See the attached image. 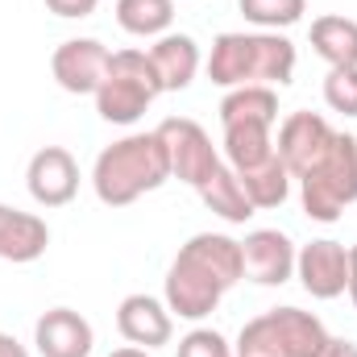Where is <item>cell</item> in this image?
I'll return each instance as SVG.
<instances>
[{
    "label": "cell",
    "mask_w": 357,
    "mask_h": 357,
    "mask_svg": "<svg viewBox=\"0 0 357 357\" xmlns=\"http://www.w3.org/2000/svg\"><path fill=\"white\" fill-rule=\"evenodd\" d=\"M245 278L241 241L225 233H195L187 245H178L175 262L167 270L162 303L178 320H204L220 307L225 291Z\"/></svg>",
    "instance_id": "6da1fadb"
},
{
    "label": "cell",
    "mask_w": 357,
    "mask_h": 357,
    "mask_svg": "<svg viewBox=\"0 0 357 357\" xmlns=\"http://www.w3.org/2000/svg\"><path fill=\"white\" fill-rule=\"evenodd\" d=\"M167 178H171V162L158 133H129L104 146L91 167V187L108 208H125L146 191H158Z\"/></svg>",
    "instance_id": "7a4b0ae2"
},
{
    "label": "cell",
    "mask_w": 357,
    "mask_h": 357,
    "mask_svg": "<svg viewBox=\"0 0 357 357\" xmlns=\"http://www.w3.org/2000/svg\"><path fill=\"white\" fill-rule=\"evenodd\" d=\"M295 75V42L282 33H220L208 54V79L216 88H245V84H266L282 88Z\"/></svg>",
    "instance_id": "3957f363"
},
{
    "label": "cell",
    "mask_w": 357,
    "mask_h": 357,
    "mask_svg": "<svg viewBox=\"0 0 357 357\" xmlns=\"http://www.w3.org/2000/svg\"><path fill=\"white\" fill-rule=\"evenodd\" d=\"M328 345V328L320 316L303 307H270L254 316L241 337H237V357H320Z\"/></svg>",
    "instance_id": "277c9868"
},
{
    "label": "cell",
    "mask_w": 357,
    "mask_h": 357,
    "mask_svg": "<svg viewBox=\"0 0 357 357\" xmlns=\"http://www.w3.org/2000/svg\"><path fill=\"white\" fill-rule=\"evenodd\" d=\"M162 96L158 71L146 50H116L108 59L104 84L96 88V112L108 125H133L146 116V108Z\"/></svg>",
    "instance_id": "5b68a950"
},
{
    "label": "cell",
    "mask_w": 357,
    "mask_h": 357,
    "mask_svg": "<svg viewBox=\"0 0 357 357\" xmlns=\"http://www.w3.org/2000/svg\"><path fill=\"white\" fill-rule=\"evenodd\" d=\"M299 199H303V212L320 225L341 220V212L357 204V137L349 133L333 137L328 154L307 175H299Z\"/></svg>",
    "instance_id": "8992f818"
},
{
    "label": "cell",
    "mask_w": 357,
    "mask_h": 357,
    "mask_svg": "<svg viewBox=\"0 0 357 357\" xmlns=\"http://www.w3.org/2000/svg\"><path fill=\"white\" fill-rule=\"evenodd\" d=\"M154 133H158L162 146H167L171 178H178V183H187V187L199 191V187L208 183V175L220 167V154H216V146H212V137H208V129H204L199 121H191V116H171V121H162Z\"/></svg>",
    "instance_id": "52a82bcc"
},
{
    "label": "cell",
    "mask_w": 357,
    "mask_h": 357,
    "mask_svg": "<svg viewBox=\"0 0 357 357\" xmlns=\"http://www.w3.org/2000/svg\"><path fill=\"white\" fill-rule=\"evenodd\" d=\"M333 137H337V129H333L320 112H291V116L278 125L274 154L282 158V167L291 171V178H299L328 154Z\"/></svg>",
    "instance_id": "ba28073f"
},
{
    "label": "cell",
    "mask_w": 357,
    "mask_h": 357,
    "mask_svg": "<svg viewBox=\"0 0 357 357\" xmlns=\"http://www.w3.org/2000/svg\"><path fill=\"white\" fill-rule=\"evenodd\" d=\"M25 187L33 195V204L42 208H63L79 195V162L71 150L63 146H42L33 158H29V171H25Z\"/></svg>",
    "instance_id": "9c48e42d"
},
{
    "label": "cell",
    "mask_w": 357,
    "mask_h": 357,
    "mask_svg": "<svg viewBox=\"0 0 357 357\" xmlns=\"http://www.w3.org/2000/svg\"><path fill=\"white\" fill-rule=\"evenodd\" d=\"M108 59L112 50L96 38H67L54 59H50V71H54V84L71 96H96V88L104 84V71H108Z\"/></svg>",
    "instance_id": "30bf717a"
},
{
    "label": "cell",
    "mask_w": 357,
    "mask_h": 357,
    "mask_svg": "<svg viewBox=\"0 0 357 357\" xmlns=\"http://www.w3.org/2000/svg\"><path fill=\"white\" fill-rule=\"evenodd\" d=\"M295 278L312 299H337L349 287V250L341 241H307L295 254Z\"/></svg>",
    "instance_id": "8fae6325"
},
{
    "label": "cell",
    "mask_w": 357,
    "mask_h": 357,
    "mask_svg": "<svg viewBox=\"0 0 357 357\" xmlns=\"http://www.w3.org/2000/svg\"><path fill=\"white\" fill-rule=\"evenodd\" d=\"M116 333H121L129 345L154 354V349L171 345V337H175V316H171V307H167L162 299H154V295H125L121 307H116Z\"/></svg>",
    "instance_id": "7c38bea8"
},
{
    "label": "cell",
    "mask_w": 357,
    "mask_h": 357,
    "mask_svg": "<svg viewBox=\"0 0 357 357\" xmlns=\"http://www.w3.org/2000/svg\"><path fill=\"white\" fill-rule=\"evenodd\" d=\"M295 241L278 229H254L245 233L241 241V262H245V274L258 282V287H282L291 282L295 274Z\"/></svg>",
    "instance_id": "4fadbf2b"
},
{
    "label": "cell",
    "mask_w": 357,
    "mask_h": 357,
    "mask_svg": "<svg viewBox=\"0 0 357 357\" xmlns=\"http://www.w3.org/2000/svg\"><path fill=\"white\" fill-rule=\"evenodd\" d=\"M33 345L42 357H88L96 345V333H91L88 316H79L75 307H50L33 324Z\"/></svg>",
    "instance_id": "5bb4252c"
},
{
    "label": "cell",
    "mask_w": 357,
    "mask_h": 357,
    "mask_svg": "<svg viewBox=\"0 0 357 357\" xmlns=\"http://www.w3.org/2000/svg\"><path fill=\"white\" fill-rule=\"evenodd\" d=\"M50 245V225L33 212L0 204V262H38Z\"/></svg>",
    "instance_id": "9a60e30c"
},
{
    "label": "cell",
    "mask_w": 357,
    "mask_h": 357,
    "mask_svg": "<svg viewBox=\"0 0 357 357\" xmlns=\"http://www.w3.org/2000/svg\"><path fill=\"white\" fill-rule=\"evenodd\" d=\"M146 54H150V63L158 71L162 91L191 88V79L199 71V42L191 33H162V38H154V46Z\"/></svg>",
    "instance_id": "2e32d148"
},
{
    "label": "cell",
    "mask_w": 357,
    "mask_h": 357,
    "mask_svg": "<svg viewBox=\"0 0 357 357\" xmlns=\"http://www.w3.org/2000/svg\"><path fill=\"white\" fill-rule=\"evenodd\" d=\"M199 199H204V208L208 212H216L220 220H229V225H245L258 208L250 204V195H245V187H241V178H237V171L233 167H216L212 175H208V183L199 187Z\"/></svg>",
    "instance_id": "e0dca14e"
},
{
    "label": "cell",
    "mask_w": 357,
    "mask_h": 357,
    "mask_svg": "<svg viewBox=\"0 0 357 357\" xmlns=\"http://www.w3.org/2000/svg\"><path fill=\"white\" fill-rule=\"evenodd\" d=\"M312 50L328 67H357V21L341 13H324L312 21Z\"/></svg>",
    "instance_id": "ac0fdd59"
},
{
    "label": "cell",
    "mask_w": 357,
    "mask_h": 357,
    "mask_svg": "<svg viewBox=\"0 0 357 357\" xmlns=\"http://www.w3.org/2000/svg\"><path fill=\"white\" fill-rule=\"evenodd\" d=\"M270 129H274V125H258V121L225 125V158H229V167H233L237 175L262 167L270 154H274V137H270Z\"/></svg>",
    "instance_id": "d6986e66"
},
{
    "label": "cell",
    "mask_w": 357,
    "mask_h": 357,
    "mask_svg": "<svg viewBox=\"0 0 357 357\" xmlns=\"http://www.w3.org/2000/svg\"><path fill=\"white\" fill-rule=\"evenodd\" d=\"M241 121L274 125L278 121V91L266 88V84L229 88V96L220 100V125H241Z\"/></svg>",
    "instance_id": "ffe728a7"
},
{
    "label": "cell",
    "mask_w": 357,
    "mask_h": 357,
    "mask_svg": "<svg viewBox=\"0 0 357 357\" xmlns=\"http://www.w3.org/2000/svg\"><path fill=\"white\" fill-rule=\"evenodd\" d=\"M116 25L133 38H162L175 25V0H116Z\"/></svg>",
    "instance_id": "44dd1931"
},
{
    "label": "cell",
    "mask_w": 357,
    "mask_h": 357,
    "mask_svg": "<svg viewBox=\"0 0 357 357\" xmlns=\"http://www.w3.org/2000/svg\"><path fill=\"white\" fill-rule=\"evenodd\" d=\"M237 178H241V187H245L254 208H282L287 195H291V171L282 167L278 154H270L266 162L254 167V171H241Z\"/></svg>",
    "instance_id": "7402d4cb"
},
{
    "label": "cell",
    "mask_w": 357,
    "mask_h": 357,
    "mask_svg": "<svg viewBox=\"0 0 357 357\" xmlns=\"http://www.w3.org/2000/svg\"><path fill=\"white\" fill-rule=\"evenodd\" d=\"M237 8L250 25L278 33V29H291L295 21H303L307 0H237Z\"/></svg>",
    "instance_id": "603a6c76"
},
{
    "label": "cell",
    "mask_w": 357,
    "mask_h": 357,
    "mask_svg": "<svg viewBox=\"0 0 357 357\" xmlns=\"http://www.w3.org/2000/svg\"><path fill=\"white\" fill-rule=\"evenodd\" d=\"M324 104L333 112L357 116V67H333L324 79Z\"/></svg>",
    "instance_id": "cb8c5ba5"
},
{
    "label": "cell",
    "mask_w": 357,
    "mask_h": 357,
    "mask_svg": "<svg viewBox=\"0 0 357 357\" xmlns=\"http://www.w3.org/2000/svg\"><path fill=\"white\" fill-rule=\"evenodd\" d=\"M175 357H237V354H233V345H229L216 328H191V333L178 341Z\"/></svg>",
    "instance_id": "d4e9b609"
},
{
    "label": "cell",
    "mask_w": 357,
    "mask_h": 357,
    "mask_svg": "<svg viewBox=\"0 0 357 357\" xmlns=\"http://www.w3.org/2000/svg\"><path fill=\"white\" fill-rule=\"evenodd\" d=\"M54 17H67V21H79V17H91L100 0H42Z\"/></svg>",
    "instance_id": "484cf974"
},
{
    "label": "cell",
    "mask_w": 357,
    "mask_h": 357,
    "mask_svg": "<svg viewBox=\"0 0 357 357\" xmlns=\"http://www.w3.org/2000/svg\"><path fill=\"white\" fill-rule=\"evenodd\" d=\"M320 357H357V345L354 341H345V337H328V345H324V354Z\"/></svg>",
    "instance_id": "4316f807"
},
{
    "label": "cell",
    "mask_w": 357,
    "mask_h": 357,
    "mask_svg": "<svg viewBox=\"0 0 357 357\" xmlns=\"http://www.w3.org/2000/svg\"><path fill=\"white\" fill-rule=\"evenodd\" d=\"M0 357H29V349L17 341V337H8V333H0Z\"/></svg>",
    "instance_id": "83f0119b"
},
{
    "label": "cell",
    "mask_w": 357,
    "mask_h": 357,
    "mask_svg": "<svg viewBox=\"0 0 357 357\" xmlns=\"http://www.w3.org/2000/svg\"><path fill=\"white\" fill-rule=\"evenodd\" d=\"M349 299H354V307H357V245H349Z\"/></svg>",
    "instance_id": "f1b7e54d"
},
{
    "label": "cell",
    "mask_w": 357,
    "mask_h": 357,
    "mask_svg": "<svg viewBox=\"0 0 357 357\" xmlns=\"http://www.w3.org/2000/svg\"><path fill=\"white\" fill-rule=\"evenodd\" d=\"M108 357H150V349H137V345H125V349H112Z\"/></svg>",
    "instance_id": "f546056e"
}]
</instances>
